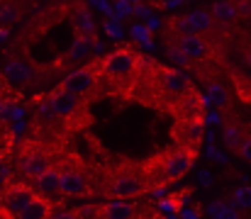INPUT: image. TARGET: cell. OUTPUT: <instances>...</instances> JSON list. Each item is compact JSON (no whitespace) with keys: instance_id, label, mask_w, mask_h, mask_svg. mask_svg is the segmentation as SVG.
<instances>
[{"instance_id":"cell-1","label":"cell","mask_w":251,"mask_h":219,"mask_svg":"<svg viewBox=\"0 0 251 219\" xmlns=\"http://www.w3.org/2000/svg\"><path fill=\"white\" fill-rule=\"evenodd\" d=\"M134 102H142L156 112L171 115L173 120L205 117V97L195 85V80L178 69L159 64L151 56L147 59V69Z\"/></svg>"},{"instance_id":"cell-2","label":"cell","mask_w":251,"mask_h":219,"mask_svg":"<svg viewBox=\"0 0 251 219\" xmlns=\"http://www.w3.org/2000/svg\"><path fill=\"white\" fill-rule=\"evenodd\" d=\"M147 59L149 56H144L134 47H120L105 56L93 59V66L102 85V95L117 100H134L147 69Z\"/></svg>"},{"instance_id":"cell-3","label":"cell","mask_w":251,"mask_h":219,"mask_svg":"<svg viewBox=\"0 0 251 219\" xmlns=\"http://www.w3.org/2000/svg\"><path fill=\"white\" fill-rule=\"evenodd\" d=\"M95 195H100L102 202H137L149 195L139 161L112 158L107 163H98Z\"/></svg>"},{"instance_id":"cell-4","label":"cell","mask_w":251,"mask_h":219,"mask_svg":"<svg viewBox=\"0 0 251 219\" xmlns=\"http://www.w3.org/2000/svg\"><path fill=\"white\" fill-rule=\"evenodd\" d=\"M71 146L64 139H44V137H25L15 146V173L20 180L34 183L47 170H51Z\"/></svg>"},{"instance_id":"cell-5","label":"cell","mask_w":251,"mask_h":219,"mask_svg":"<svg viewBox=\"0 0 251 219\" xmlns=\"http://www.w3.org/2000/svg\"><path fill=\"white\" fill-rule=\"evenodd\" d=\"M195 158H198V153L183 151L178 146H168V148H161V151L142 158L139 166H142V173L147 180V190L164 193L166 188L176 185L195 166Z\"/></svg>"},{"instance_id":"cell-6","label":"cell","mask_w":251,"mask_h":219,"mask_svg":"<svg viewBox=\"0 0 251 219\" xmlns=\"http://www.w3.org/2000/svg\"><path fill=\"white\" fill-rule=\"evenodd\" d=\"M47 100H49V107H51L61 132L69 139L76 137V134H83L93 127L95 120H93V112H90V102L85 97H78V95H74V93L56 85L47 95Z\"/></svg>"},{"instance_id":"cell-7","label":"cell","mask_w":251,"mask_h":219,"mask_svg":"<svg viewBox=\"0 0 251 219\" xmlns=\"http://www.w3.org/2000/svg\"><path fill=\"white\" fill-rule=\"evenodd\" d=\"M98 185V163H88L76 148H69L64 156L61 175V200H85L95 195Z\"/></svg>"},{"instance_id":"cell-8","label":"cell","mask_w":251,"mask_h":219,"mask_svg":"<svg viewBox=\"0 0 251 219\" xmlns=\"http://www.w3.org/2000/svg\"><path fill=\"white\" fill-rule=\"evenodd\" d=\"M59 88H64V90H69V93H74V95H78V97H85L88 102L105 97L93 61L81 66V69H76V71H71L69 75H64L61 83H59Z\"/></svg>"},{"instance_id":"cell-9","label":"cell","mask_w":251,"mask_h":219,"mask_svg":"<svg viewBox=\"0 0 251 219\" xmlns=\"http://www.w3.org/2000/svg\"><path fill=\"white\" fill-rule=\"evenodd\" d=\"M202 134H205V117H183V120H173L171 124L173 146L190 153H200Z\"/></svg>"},{"instance_id":"cell-10","label":"cell","mask_w":251,"mask_h":219,"mask_svg":"<svg viewBox=\"0 0 251 219\" xmlns=\"http://www.w3.org/2000/svg\"><path fill=\"white\" fill-rule=\"evenodd\" d=\"M149 207L139 202H95L85 205L88 219H144Z\"/></svg>"},{"instance_id":"cell-11","label":"cell","mask_w":251,"mask_h":219,"mask_svg":"<svg viewBox=\"0 0 251 219\" xmlns=\"http://www.w3.org/2000/svg\"><path fill=\"white\" fill-rule=\"evenodd\" d=\"M34 197H37V190L32 188V183L20 180V178H15L12 183H7V185L0 190V205H2L10 215L22 212Z\"/></svg>"},{"instance_id":"cell-12","label":"cell","mask_w":251,"mask_h":219,"mask_svg":"<svg viewBox=\"0 0 251 219\" xmlns=\"http://www.w3.org/2000/svg\"><path fill=\"white\" fill-rule=\"evenodd\" d=\"M210 12H212V17L217 20V24H220L225 32H232V27H237V22L242 20V17H239V7H237V2H232V0L215 2Z\"/></svg>"},{"instance_id":"cell-13","label":"cell","mask_w":251,"mask_h":219,"mask_svg":"<svg viewBox=\"0 0 251 219\" xmlns=\"http://www.w3.org/2000/svg\"><path fill=\"white\" fill-rule=\"evenodd\" d=\"M56 212H59V207L54 202H49V200H44V197L37 195L22 212L15 215V219H51Z\"/></svg>"},{"instance_id":"cell-14","label":"cell","mask_w":251,"mask_h":219,"mask_svg":"<svg viewBox=\"0 0 251 219\" xmlns=\"http://www.w3.org/2000/svg\"><path fill=\"white\" fill-rule=\"evenodd\" d=\"M244 139H247V132H244L242 120L234 117L232 112L225 115V144H227V148L239 151V146L244 144Z\"/></svg>"},{"instance_id":"cell-15","label":"cell","mask_w":251,"mask_h":219,"mask_svg":"<svg viewBox=\"0 0 251 219\" xmlns=\"http://www.w3.org/2000/svg\"><path fill=\"white\" fill-rule=\"evenodd\" d=\"M205 85H207L210 102H212L217 110H222L225 115H229V110H232V95H229L227 85H225L220 78H212V80H207Z\"/></svg>"},{"instance_id":"cell-16","label":"cell","mask_w":251,"mask_h":219,"mask_svg":"<svg viewBox=\"0 0 251 219\" xmlns=\"http://www.w3.org/2000/svg\"><path fill=\"white\" fill-rule=\"evenodd\" d=\"M12 173H15V148L7 146L5 151H0V190H2L7 183L15 180Z\"/></svg>"},{"instance_id":"cell-17","label":"cell","mask_w":251,"mask_h":219,"mask_svg":"<svg viewBox=\"0 0 251 219\" xmlns=\"http://www.w3.org/2000/svg\"><path fill=\"white\" fill-rule=\"evenodd\" d=\"M90 47H93V37L76 34V42L69 51V61H81L83 56H90Z\"/></svg>"},{"instance_id":"cell-18","label":"cell","mask_w":251,"mask_h":219,"mask_svg":"<svg viewBox=\"0 0 251 219\" xmlns=\"http://www.w3.org/2000/svg\"><path fill=\"white\" fill-rule=\"evenodd\" d=\"M5 75H7L10 80L20 83V85H25V83L29 80V71H27V66H25L22 61H12V64L5 69Z\"/></svg>"},{"instance_id":"cell-19","label":"cell","mask_w":251,"mask_h":219,"mask_svg":"<svg viewBox=\"0 0 251 219\" xmlns=\"http://www.w3.org/2000/svg\"><path fill=\"white\" fill-rule=\"evenodd\" d=\"M20 17H22V12H20V5L17 2H0V24L15 22Z\"/></svg>"},{"instance_id":"cell-20","label":"cell","mask_w":251,"mask_h":219,"mask_svg":"<svg viewBox=\"0 0 251 219\" xmlns=\"http://www.w3.org/2000/svg\"><path fill=\"white\" fill-rule=\"evenodd\" d=\"M51 219H88L85 217V205L81 207H74V210H59Z\"/></svg>"},{"instance_id":"cell-21","label":"cell","mask_w":251,"mask_h":219,"mask_svg":"<svg viewBox=\"0 0 251 219\" xmlns=\"http://www.w3.org/2000/svg\"><path fill=\"white\" fill-rule=\"evenodd\" d=\"M234 202H237L239 207H251V190L249 188H239V190L234 193Z\"/></svg>"},{"instance_id":"cell-22","label":"cell","mask_w":251,"mask_h":219,"mask_svg":"<svg viewBox=\"0 0 251 219\" xmlns=\"http://www.w3.org/2000/svg\"><path fill=\"white\" fill-rule=\"evenodd\" d=\"M237 153H239L244 161H251V134L244 139V144L239 146V151H237Z\"/></svg>"},{"instance_id":"cell-23","label":"cell","mask_w":251,"mask_h":219,"mask_svg":"<svg viewBox=\"0 0 251 219\" xmlns=\"http://www.w3.org/2000/svg\"><path fill=\"white\" fill-rule=\"evenodd\" d=\"M144 219H166V217H164V212H159V210L149 207V210H147V215H144Z\"/></svg>"},{"instance_id":"cell-24","label":"cell","mask_w":251,"mask_h":219,"mask_svg":"<svg viewBox=\"0 0 251 219\" xmlns=\"http://www.w3.org/2000/svg\"><path fill=\"white\" fill-rule=\"evenodd\" d=\"M5 107H7V100H5V95L0 93V117L5 115Z\"/></svg>"},{"instance_id":"cell-25","label":"cell","mask_w":251,"mask_h":219,"mask_svg":"<svg viewBox=\"0 0 251 219\" xmlns=\"http://www.w3.org/2000/svg\"><path fill=\"white\" fill-rule=\"evenodd\" d=\"M0 219H15V215H10V212H7V210L0 205Z\"/></svg>"},{"instance_id":"cell-26","label":"cell","mask_w":251,"mask_h":219,"mask_svg":"<svg viewBox=\"0 0 251 219\" xmlns=\"http://www.w3.org/2000/svg\"><path fill=\"white\" fill-rule=\"evenodd\" d=\"M244 61H247V66L251 69V47L249 49H244Z\"/></svg>"},{"instance_id":"cell-27","label":"cell","mask_w":251,"mask_h":219,"mask_svg":"<svg viewBox=\"0 0 251 219\" xmlns=\"http://www.w3.org/2000/svg\"><path fill=\"white\" fill-rule=\"evenodd\" d=\"M220 219H237V212H232V210H227V212H225V215H222V217Z\"/></svg>"}]
</instances>
